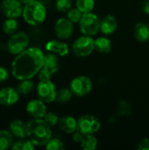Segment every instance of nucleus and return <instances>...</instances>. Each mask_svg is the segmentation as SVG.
<instances>
[{"mask_svg": "<svg viewBox=\"0 0 149 150\" xmlns=\"http://www.w3.org/2000/svg\"><path fill=\"white\" fill-rule=\"evenodd\" d=\"M45 54L38 47H27L11 62V75L17 80L32 79L43 67Z\"/></svg>", "mask_w": 149, "mask_h": 150, "instance_id": "1", "label": "nucleus"}, {"mask_svg": "<svg viewBox=\"0 0 149 150\" xmlns=\"http://www.w3.org/2000/svg\"><path fill=\"white\" fill-rule=\"evenodd\" d=\"M27 138L36 147H44L52 138L51 127L43 119H32L27 122Z\"/></svg>", "mask_w": 149, "mask_h": 150, "instance_id": "2", "label": "nucleus"}, {"mask_svg": "<svg viewBox=\"0 0 149 150\" xmlns=\"http://www.w3.org/2000/svg\"><path fill=\"white\" fill-rule=\"evenodd\" d=\"M22 17L24 20L30 25H39L42 24L47 17V10L45 5L37 0H33L25 4Z\"/></svg>", "mask_w": 149, "mask_h": 150, "instance_id": "3", "label": "nucleus"}, {"mask_svg": "<svg viewBox=\"0 0 149 150\" xmlns=\"http://www.w3.org/2000/svg\"><path fill=\"white\" fill-rule=\"evenodd\" d=\"M100 19L97 14L91 12L83 13L79 22V28L83 35L95 36L100 31Z\"/></svg>", "mask_w": 149, "mask_h": 150, "instance_id": "4", "label": "nucleus"}, {"mask_svg": "<svg viewBox=\"0 0 149 150\" xmlns=\"http://www.w3.org/2000/svg\"><path fill=\"white\" fill-rule=\"evenodd\" d=\"M72 50L78 57H87L95 50V40L91 36L83 34L73 42Z\"/></svg>", "mask_w": 149, "mask_h": 150, "instance_id": "5", "label": "nucleus"}, {"mask_svg": "<svg viewBox=\"0 0 149 150\" xmlns=\"http://www.w3.org/2000/svg\"><path fill=\"white\" fill-rule=\"evenodd\" d=\"M30 43V38L25 32H17L11 36L7 42V48L10 54L17 55L25 50Z\"/></svg>", "mask_w": 149, "mask_h": 150, "instance_id": "6", "label": "nucleus"}, {"mask_svg": "<svg viewBox=\"0 0 149 150\" xmlns=\"http://www.w3.org/2000/svg\"><path fill=\"white\" fill-rule=\"evenodd\" d=\"M101 128L100 120L91 114H84L77 120V130L85 134H95Z\"/></svg>", "mask_w": 149, "mask_h": 150, "instance_id": "7", "label": "nucleus"}, {"mask_svg": "<svg viewBox=\"0 0 149 150\" xmlns=\"http://www.w3.org/2000/svg\"><path fill=\"white\" fill-rule=\"evenodd\" d=\"M93 83L90 77L86 76H78L70 83V90L73 95L76 97H84L92 91Z\"/></svg>", "mask_w": 149, "mask_h": 150, "instance_id": "8", "label": "nucleus"}, {"mask_svg": "<svg viewBox=\"0 0 149 150\" xmlns=\"http://www.w3.org/2000/svg\"><path fill=\"white\" fill-rule=\"evenodd\" d=\"M37 94L40 99L46 104H49L55 101L57 91L54 83L51 80L40 81L37 85Z\"/></svg>", "mask_w": 149, "mask_h": 150, "instance_id": "9", "label": "nucleus"}, {"mask_svg": "<svg viewBox=\"0 0 149 150\" xmlns=\"http://www.w3.org/2000/svg\"><path fill=\"white\" fill-rule=\"evenodd\" d=\"M2 13L6 18H18L23 13V3L19 0H3L0 5Z\"/></svg>", "mask_w": 149, "mask_h": 150, "instance_id": "10", "label": "nucleus"}, {"mask_svg": "<svg viewBox=\"0 0 149 150\" xmlns=\"http://www.w3.org/2000/svg\"><path fill=\"white\" fill-rule=\"evenodd\" d=\"M54 32L60 40H68L74 33V23L71 22L68 18H61L55 22Z\"/></svg>", "mask_w": 149, "mask_h": 150, "instance_id": "11", "label": "nucleus"}, {"mask_svg": "<svg viewBox=\"0 0 149 150\" xmlns=\"http://www.w3.org/2000/svg\"><path fill=\"white\" fill-rule=\"evenodd\" d=\"M26 112L32 119H43L46 115V103L41 99H32L26 105Z\"/></svg>", "mask_w": 149, "mask_h": 150, "instance_id": "12", "label": "nucleus"}, {"mask_svg": "<svg viewBox=\"0 0 149 150\" xmlns=\"http://www.w3.org/2000/svg\"><path fill=\"white\" fill-rule=\"evenodd\" d=\"M19 99V93L17 89L11 87H4L0 89V105L11 106L15 105Z\"/></svg>", "mask_w": 149, "mask_h": 150, "instance_id": "13", "label": "nucleus"}, {"mask_svg": "<svg viewBox=\"0 0 149 150\" xmlns=\"http://www.w3.org/2000/svg\"><path fill=\"white\" fill-rule=\"evenodd\" d=\"M46 49L49 53L54 54L58 56H66L69 52V47L67 43L61 40H52L47 42Z\"/></svg>", "mask_w": 149, "mask_h": 150, "instance_id": "14", "label": "nucleus"}, {"mask_svg": "<svg viewBox=\"0 0 149 150\" xmlns=\"http://www.w3.org/2000/svg\"><path fill=\"white\" fill-rule=\"evenodd\" d=\"M118 28V20L113 15H106L100 21V31L105 34L110 35L116 32Z\"/></svg>", "mask_w": 149, "mask_h": 150, "instance_id": "15", "label": "nucleus"}, {"mask_svg": "<svg viewBox=\"0 0 149 150\" xmlns=\"http://www.w3.org/2000/svg\"><path fill=\"white\" fill-rule=\"evenodd\" d=\"M9 130L14 137L25 139L27 137V123L20 120H13L9 124Z\"/></svg>", "mask_w": 149, "mask_h": 150, "instance_id": "16", "label": "nucleus"}, {"mask_svg": "<svg viewBox=\"0 0 149 150\" xmlns=\"http://www.w3.org/2000/svg\"><path fill=\"white\" fill-rule=\"evenodd\" d=\"M58 127L66 134H73L77 130V120L70 115H64L59 119Z\"/></svg>", "mask_w": 149, "mask_h": 150, "instance_id": "17", "label": "nucleus"}, {"mask_svg": "<svg viewBox=\"0 0 149 150\" xmlns=\"http://www.w3.org/2000/svg\"><path fill=\"white\" fill-rule=\"evenodd\" d=\"M42 68L47 71H48L49 73H51L52 75L55 74L60 69V61L58 55L52 53L46 54L44 57V62Z\"/></svg>", "mask_w": 149, "mask_h": 150, "instance_id": "18", "label": "nucleus"}, {"mask_svg": "<svg viewBox=\"0 0 149 150\" xmlns=\"http://www.w3.org/2000/svg\"><path fill=\"white\" fill-rule=\"evenodd\" d=\"M133 36L139 42H147L149 40V25L139 22L133 28Z\"/></svg>", "mask_w": 149, "mask_h": 150, "instance_id": "19", "label": "nucleus"}, {"mask_svg": "<svg viewBox=\"0 0 149 150\" xmlns=\"http://www.w3.org/2000/svg\"><path fill=\"white\" fill-rule=\"evenodd\" d=\"M112 40L106 37H99L95 40V50L101 54H109L112 51Z\"/></svg>", "mask_w": 149, "mask_h": 150, "instance_id": "20", "label": "nucleus"}, {"mask_svg": "<svg viewBox=\"0 0 149 150\" xmlns=\"http://www.w3.org/2000/svg\"><path fill=\"white\" fill-rule=\"evenodd\" d=\"M13 134L9 130H0V150L11 148L13 144Z\"/></svg>", "mask_w": 149, "mask_h": 150, "instance_id": "21", "label": "nucleus"}, {"mask_svg": "<svg viewBox=\"0 0 149 150\" xmlns=\"http://www.w3.org/2000/svg\"><path fill=\"white\" fill-rule=\"evenodd\" d=\"M97 139L94 134H85L80 144L83 150H95L97 147Z\"/></svg>", "mask_w": 149, "mask_h": 150, "instance_id": "22", "label": "nucleus"}, {"mask_svg": "<svg viewBox=\"0 0 149 150\" xmlns=\"http://www.w3.org/2000/svg\"><path fill=\"white\" fill-rule=\"evenodd\" d=\"M2 29H3L4 33H5L6 34L12 35L18 32V23L16 18H7V19L2 25Z\"/></svg>", "mask_w": 149, "mask_h": 150, "instance_id": "23", "label": "nucleus"}, {"mask_svg": "<svg viewBox=\"0 0 149 150\" xmlns=\"http://www.w3.org/2000/svg\"><path fill=\"white\" fill-rule=\"evenodd\" d=\"M33 89H34V83L32 81H31V79L22 80L17 86L18 92L19 93V95H23V96L28 95L33 91Z\"/></svg>", "mask_w": 149, "mask_h": 150, "instance_id": "24", "label": "nucleus"}, {"mask_svg": "<svg viewBox=\"0 0 149 150\" xmlns=\"http://www.w3.org/2000/svg\"><path fill=\"white\" fill-rule=\"evenodd\" d=\"M72 91L68 88H61L59 91H57V94H56V101L60 104H67L68 103L71 98H72Z\"/></svg>", "mask_w": 149, "mask_h": 150, "instance_id": "25", "label": "nucleus"}, {"mask_svg": "<svg viewBox=\"0 0 149 150\" xmlns=\"http://www.w3.org/2000/svg\"><path fill=\"white\" fill-rule=\"evenodd\" d=\"M35 145L28 139H19L16 142H14L11 146L13 150H33L35 149Z\"/></svg>", "mask_w": 149, "mask_h": 150, "instance_id": "26", "label": "nucleus"}, {"mask_svg": "<svg viewBox=\"0 0 149 150\" xmlns=\"http://www.w3.org/2000/svg\"><path fill=\"white\" fill-rule=\"evenodd\" d=\"M76 7L83 13L91 12L95 7V0H76Z\"/></svg>", "mask_w": 149, "mask_h": 150, "instance_id": "27", "label": "nucleus"}, {"mask_svg": "<svg viewBox=\"0 0 149 150\" xmlns=\"http://www.w3.org/2000/svg\"><path fill=\"white\" fill-rule=\"evenodd\" d=\"M132 112V107L125 100H122L119 103L118 108H117V114L119 116H129Z\"/></svg>", "mask_w": 149, "mask_h": 150, "instance_id": "28", "label": "nucleus"}, {"mask_svg": "<svg viewBox=\"0 0 149 150\" xmlns=\"http://www.w3.org/2000/svg\"><path fill=\"white\" fill-rule=\"evenodd\" d=\"M83 12L77 9L76 7V8H71L68 12H67V18L73 23H79L82 17H83Z\"/></svg>", "mask_w": 149, "mask_h": 150, "instance_id": "29", "label": "nucleus"}, {"mask_svg": "<svg viewBox=\"0 0 149 150\" xmlns=\"http://www.w3.org/2000/svg\"><path fill=\"white\" fill-rule=\"evenodd\" d=\"M59 117L56 113L53 112H47L46 113V115L44 116L43 120L50 127H55L58 125V122H59Z\"/></svg>", "mask_w": 149, "mask_h": 150, "instance_id": "30", "label": "nucleus"}, {"mask_svg": "<svg viewBox=\"0 0 149 150\" xmlns=\"http://www.w3.org/2000/svg\"><path fill=\"white\" fill-rule=\"evenodd\" d=\"M45 147L47 150H63L65 149L63 142L56 138H51Z\"/></svg>", "mask_w": 149, "mask_h": 150, "instance_id": "31", "label": "nucleus"}, {"mask_svg": "<svg viewBox=\"0 0 149 150\" xmlns=\"http://www.w3.org/2000/svg\"><path fill=\"white\" fill-rule=\"evenodd\" d=\"M55 7L60 12H68L72 7L71 0H56Z\"/></svg>", "mask_w": 149, "mask_h": 150, "instance_id": "32", "label": "nucleus"}, {"mask_svg": "<svg viewBox=\"0 0 149 150\" xmlns=\"http://www.w3.org/2000/svg\"><path fill=\"white\" fill-rule=\"evenodd\" d=\"M52 74L49 73L48 71H47L46 69H44L43 68L39 71L38 73V76H39V79L40 81H47V80H51V77H52Z\"/></svg>", "mask_w": 149, "mask_h": 150, "instance_id": "33", "label": "nucleus"}, {"mask_svg": "<svg viewBox=\"0 0 149 150\" xmlns=\"http://www.w3.org/2000/svg\"><path fill=\"white\" fill-rule=\"evenodd\" d=\"M139 150H149V138H143L141 140L137 145Z\"/></svg>", "mask_w": 149, "mask_h": 150, "instance_id": "34", "label": "nucleus"}, {"mask_svg": "<svg viewBox=\"0 0 149 150\" xmlns=\"http://www.w3.org/2000/svg\"><path fill=\"white\" fill-rule=\"evenodd\" d=\"M72 134H73V135H72V140H73L75 142H76V143H81V142H82V140H83L84 134H83L82 132H80L79 130L75 131Z\"/></svg>", "mask_w": 149, "mask_h": 150, "instance_id": "35", "label": "nucleus"}, {"mask_svg": "<svg viewBox=\"0 0 149 150\" xmlns=\"http://www.w3.org/2000/svg\"><path fill=\"white\" fill-rule=\"evenodd\" d=\"M9 78V72L8 70L0 66V83H4L5 81H7V79Z\"/></svg>", "mask_w": 149, "mask_h": 150, "instance_id": "36", "label": "nucleus"}, {"mask_svg": "<svg viewBox=\"0 0 149 150\" xmlns=\"http://www.w3.org/2000/svg\"><path fill=\"white\" fill-rule=\"evenodd\" d=\"M141 9L144 13L149 15V0H144L141 5Z\"/></svg>", "mask_w": 149, "mask_h": 150, "instance_id": "37", "label": "nucleus"}, {"mask_svg": "<svg viewBox=\"0 0 149 150\" xmlns=\"http://www.w3.org/2000/svg\"><path fill=\"white\" fill-rule=\"evenodd\" d=\"M21 3H23L24 4H28V3H30V2H32V1H33V0H19Z\"/></svg>", "mask_w": 149, "mask_h": 150, "instance_id": "38", "label": "nucleus"}]
</instances>
